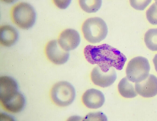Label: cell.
<instances>
[{
  "instance_id": "obj_10",
  "label": "cell",
  "mask_w": 157,
  "mask_h": 121,
  "mask_svg": "<svg viewBox=\"0 0 157 121\" xmlns=\"http://www.w3.org/2000/svg\"><path fill=\"white\" fill-rule=\"evenodd\" d=\"M80 40V35L77 30L67 29L61 33L58 41L63 49L68 51L76 48L79 45Z\"/></svg>"
},
{
  "instance_id": "obj_2",
  "label": "cell",
  "mask_w": 157,
  "mask_h": 121,
  "mask_svg": "<svg viewBox=\"0 0 157 121\" xmlns=\"http://www.w3.org/2000/svg\"><path fill=\"white\" fill-rule=\"evenodd\" d=\"M82 31L85 38L88 42H100L106 37L108 28L106 23L101 18L95 17L86 19L83 23Z\"/></svg>"
},
{
  "instance_id": "obj_3",
  "label": "cell",
  "mask_w": 157,
  "mask_h": 121,
  "mask_svg": "<svg viewBox=\"0 0 157 121\" xmlns=\"http://www.w3.org/2000/svg\"><path fill=\"white\" fill-rule=\"evenodd\" d=\"M12 18L14 23L18 27L24 29L31 28L36 19V13L30 4L22 2L16 5L13 8Z\"/></svg>"
},
{
  "instance_id": "obj_13",
  "label": "cell",
  "mask_w": 157,
  "mask_h": 121,
  "mask_svg": "<svg viewBox=\"0 0 157 121\" xmlns=\"http://www.w3.org/2000/svg\"><path fill=\"white\" fill-rule=\"evenodd\" d=\"M25 103L24 96L19 91L13 98L2 104L7 111L12 113H17L23 110Z\"/></svg>"
},
{
  "instance_id": "obj_5",
  "label": "cell",
  "mask_w": 157,
  "mask_h": 121,
  "mask_svg": "<svg viewBox=\"0 0 157 121\" xmlns=\"http://www.w3.org/2000/svg\"><path fill=\"white\" fill-rule=\"evenodd\" d=\"M51 95L52 100L56 104L66 107L71 104L74 101L75 91L74 87L70 83L62 81L53 87Z\"/></svg>"
},
{
  "instance_id": "obj_6",
  "label": "cell",
  "mask_w": 157,
  "mask_h": 121,
  "mask_svg": "<svg viewBox=\"0 0 157 121\" xmlns=\"http://www.w3.org/2000/svg\"><path fill=\"white\" fill-rule=\"evenodd\" d=\"M47 56L49 60L57 64H62L68 60L70 54L68 51L63 49L57 40L49 42L45 48Z\"/></svg>"
},
{
  "instance_id": "obj_11",
  "label": "cell",
  "mask_w": 157,
  "mask_h": 121,
  "mask_svg": "<svg viewBox=\"0 0 157 121\" xmlns=\"http://www.w3.org/2000/svg\"><path fill=\"white\" fill-rule=\"evenodd\" d=\"M82 101L88 108L96 109L101 107L104 104L105 98L100 91L91 88L86 91L82 96Z\"/></svg>"
},
{
  "instance_id": "obj_1",
  "label": "cell",
  "mask_w": 157,
  "mask_h": 121,
  "mask_svg": "<svg viewBox=\"0 0 157 121\" xmlns=\"http://www.w3.org/2000/svg\"><path fill=\"white\" fill-rule=\"evenodd\" d=\"M87 61L92 64H96L103 72H107L113 67L122 69L127 58L119 50L110 45L103 44L98 46L89 45L84 49Z\"/></svg>"
},
{
  "instance_id": "obj_19",
  "label": "cell",
  "mask_w": 157,
  "mask_h": 121,
  "mask_svg": "<svg viewBox=\"0 0 157 121\" xmlns=\"http://www.w3.org/2000/svg\"><path fill=\"white\" fill-rule=\"evenodd\" d=\"M85 119H87V120H107L106 116L101 112L90 113L86 116Z\"/></svg>"
},
{
  "instance_id": "obj_16",
  "label": "cell",
  "mask_w": 157,
  "mask_h": 121,
  "mask_svg": "<svg viewBox=\"0 0 157 121\" xmlns=\"http://www.w3.org/2000/svg\"><path fill=\"white\" fill-rule=\"evenodd\" d=\"M79 3L81 8L85 11L88 13H95L100 8L102 4V1L80 0Z\"/></svg>"
},
{
  "instance_id": "obj_20",
  "label": "cell",
  "mask_w": 157,
  "mask_h": 121,
  "mask_svg": "<svg viewBox=\"0 0 157 121\" xmlns=\"http://www.w3.org/2000/svg\"><path fill=\"white\" fill-rule=\"evenodd\" d=\"M54 2L56 5L59 8L64 9L67 8L70 4L71 0L65 1H54Z\"/></svg>"
},
{
  "instance_id": "obj_18",
  "label": "cell",
  "mask_w": 157,
  "mask_h": 121,
  "mask_svg": "<svg viewBox=\"0 0 157 121\" xmlns=\"http://www.w3.org/2000/svg\"><path fill=\"white\" fill-rule=\"evenodd\" d=\"M131 6L136 9L144 10L150 3L151 0H130Z\"/></svg>"
},
{
  "instance_id": "obj_8",
  "label": "cell",
  "mask_w": 157,
  "mask_h": 121,
  "mask_svg": "<svg viewBox=\"0 0 157 121\" xmlns=\"http://www.w3.org/2000/svg\"><path fill=\"white\" fill-rule=\"evenodd\" d=\"M16 81L11 77L3 76L0 77V100L2 103L13 97L19 91Z\"/></svg>"
},
{
  "instance_id": "obj_7",
  "label": "cell",
  "mask_w": 157,
  "mask_h": 121,
  "mask_svg": "<svg viewBox=\"0 0 157 121\" xmlns=\"http://www.w3.org/2000/svg\"><path fill=\"white\" fill-rule=\"evenodd\" d=\"M91 78L95 85L102 87L112 85L117 79V74L114 67H111L107 72H103L99 67H94L91 73Z\"/></svg>"
},
{
  "instance_id": "obj_15",
  "label": "cell",
  "mask_w": 157,
  "mask_h": 121,
  "mask_svg": "<svg viewBox=\"0 0 157 121\" xmlns=\"http://www.w3.org/2000/svg\"><path fill=\"white\" fill-rule=\"evenodd\" d=\"M144 40L149 49L153 51H157V28L148 30L145 34Z\"/></svg>"
},
{
  "instance_id": "obj_4",
  "label": "cell",
  "mask_w": 157,
  "mask_h": 121,
  "mask_svg": "<svg viewBox=\"0 0 157 121\" xmlns=\"http://www.w3.org/2000/svg\"><path fill=\"white\" fill-rule=\"evenodd\" d=\"M150 66L148 60L142 56L131 59L127 65V78L132 83H138L145 79L149 75Z\"/></svg>"
},
{
  "instance_id": "obj_17",
  "label": "cell",
  "mask_w": 157,
  "mask_h": 121,
  "mask_svg": "<svg viewBox=\"0 0 157 121\" xmlns=\"http://www.w3.org/2000/svg\"><path fill=\"white\" fill-rule=\"evenodd\" d=\"M149 7L146 12L147 18L153 25H157V1Z\"/></svg>"
},
{
  "instance_id": "obj_14",
  "label": "cell",
  "mask_w": 157,
  "mask_h": 121,
  "mask_svg": "<svg viewBox=\"0 0 157 121\" xmlns=\"http://www.w3.org/2000/svg\"><path fill=\"white\" fill-rule=\"evenodd\" d=\"M127 78L122 79L119 82L118 88L120 94L126 98H133L136 96L137 93L135 89V85Z\"/></svg>"
},
{
  "instance_id": "obj_21",
  "label": "cell",
  "mask_w": 157,
  "mask_h": 121,
  "mask_svg": "<svg viewBox=\"0 0 157 121\" xmlns=\"http://www.w3.org/2000/svg\"><path fill=\"white\" fill-rule=\"evenodd\" d=\"M153 61L155 66V69L157 72V54H156L155 56L153 59Z\"/></svg>"
},
{
  "instance_id": "obj_9",
  "label": "cell",
  "mask_w": 157,
  "mask_h": 121,
  "mask_svg": "<svg viewBox=\"0 0 157 121\" xmlns=\"http://www.w3.org/2000/svg\"><path fill=\"white\" fill-rule=\"evenodd\" d=\"M135 89L137 93L145 98L154 97L157 95V77L150 74L143 81L136 83Z\"/></svg>"
},
{
  "instance_id": "obj_12",
  "label": "cell",
  "mask_w": 157,
  "mask_h": 121,
  "mask_svg": "<svg viewBox=\"0 0 157 121\" xmlns=\"http://www.w3.org/2000/svg\"><path fill=\"white\" fill-rule=\"evenodd\" d=\"M18 34L17 30L12 26L5 25L0 27V42L2 45L10 46L17 41Z\"/></svg>"
}]
</instances>
